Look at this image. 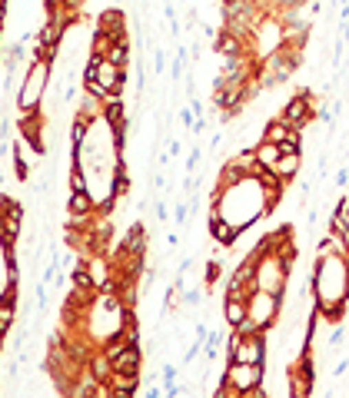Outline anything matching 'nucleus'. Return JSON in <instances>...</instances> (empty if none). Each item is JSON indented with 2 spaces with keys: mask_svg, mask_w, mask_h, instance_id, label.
Masks as SVG:
<instances>
[{
  "mask_svg": "<svg viewBox=\"0 0 349 398\" xmlns=\"http://www.w3.org/2000/svg\"><path fill=\"white\" fill-rule=\"evenodd\" d=\"M223 382L226 388H220V395H246L263 385V362H226Z\"/></svg>",
  "mask_w": 349,
  "mask_h": 398,
  "instance_id": "obj_1",
  "label": "nucleus"
},
{
  "mask_svg": "<svg viewBox=\"0 0 349 398\" xmlns=\"http://www.w3.org/2000/svg\"><path fill=\"white\" fill-rule=\"evenodd\" d=\"M47 80H50V60L34 57L30 70H27V80H23V87H20V96H17L20 113H34L40 107V96H43Z\"/></svg>",
  "mask_w": 349,
  "mask_h": 398,
  "instance_id": "obj_2",
  "label": "nucleus"
},
{
  "mask_svg": "<svg viewBox=\"0 0 349 398\" xmlns=\"http://www.w3.org/2000/svg\"><path fill=\"white\" fill-rule=\"evenodd\" d=\"M266 359V335L253 332L243 335L240 329L230 332V345H226V362H263Z\"/></svg>",
  "mask_w": 349,
  "mask_h": 398,
  "instance_id": "obj_3",
  "label": "nucleus"
},
{
  "mask_svg": "<svg viewBox=\"0 0 349 398\" xmlns=\"http://www.w3.org/2000/svg\"><path fill=\"white\" fill-rule=\"evenodd\" d=\"M286 265L279 263V252L276 256H256V289L273 292V296H283L286 292Z\"/></svg>",
  "mask_w": 349,
  "mask_h": 398,
  "instance_id": "obj_4",
  "label": "nucleus"
},
{
  "mask_svg": "<svg viewBox=\"0 0 349 398\" xmlns=\"http://www.w3.org/2000/svg\"><path fill=\"white\" fill-rule=\"evenodd\" d=\"M283 302V296H273V292H263V289H256L250 296V319L263 332H270L273 322H276V309Z\"/></svg>",
  "mask_w": 349,
  "mask_h": 398,
  "instance_id": "obj_5",
  "label": "nucleus"
},
{
  "mask_svg": "<svg viewBox=\"0 0 349 398\" xmlns=\"http://www.w3.org/2000/svg\"><path fill=\"white\" fill-rule=\"evenodd\" d=\"M313 116H316L313 93H306V90H303V93H296L290 103H286V110H283V116H279V120H283L286 126H293V130H303Z\"/></svg>",
  "mask_w": 349,
  "mask_h": 398,
  "instance_id": "obj_6",
  "label": "nucleus"
},
{
  "mask_svg": "<svg viewBox=\"0 0 349 398\" xmlns=\"http://www.w3.org/2000/svg\"><path fill=\"white\" fill-rule=\"evenodd\" d=\"M140 365H143V355H140V345H127L120 355L114 359V375H140Z\"/></svg>",
  "mask_w": 349,
  "mask_h": 398,
  "instance_id": "obj_7",
  "label": "nucleus"
},
{
  "mask_svg": "<svg viewBox=\"0 0 349 398\" xmlns=\"http://www.w3.org/2000/svg\"><path fill=\"white\" fill-rule=\"evenodd\" d=\"M223 319H226L230 329H236L240 322H246V319H250V299L226 296V302H223Z\"/></svg>",
  "mask_w": 349,
  "mask_h": 398,
  "instance_id": "obj_8",
  "label": "nucleus"
},
{
  "mask_svg": "<svg viewBox=\"0 0 349 398\" xmlns=\"http://www.w3.org/2000/svg\"><path fill=\"white\" fill-rule=\"evenodd\" d=\"M299 133L303 130H293V126H286L283 120H270L266 130H263V140H266V143H276V146H283L286 140H299Z\"/></svg>",
  "mask_w": 349,
  "mask_h": 398,
  "instance_id": "obj_9",
  "label": "nucleus"
},
{
  "mask_svg": "<svg viewBox=\"0 0 349 398\" xmlns=\"http://www.w3.org/2000/svg\"><path fill=\"white\" fill-rule=\"evenodd\" d=\"M256 159H260V166L266 173H276V166H279V159H283V146H276V143H260L256 146Z\"/></svg>",
  "mask_w": 349,
  "mask_h": 398,
  "instance_id": "obj_10",
  "label": "nucleus"
},
{
  "mask_svg": "<svg viewBox=\"0 0 349 398\" xmlns=\"http://www.w3.org/2000/svg\"><path fill=\"white\" fill-rule=\"evenodd\" d=\"M87 368H90L100 382L114 379V359H110L107 352H94V355H90V362H87Z\"/></svg>",
  "mask_w": 349,
  "mask_h": 398,
  "instance_id": "obj_11",
  "label": "nucleus"
},
{
  "mask_svg": "<svg viewBox=\"0 0 349 398\" xmlns=\"http://www.w3.org/2000/svg\"><path fill=\"white\" fill-rule=\"evenodd\" d=\"M67 209H70V216H90V212L97 209V199H94L90 192H70Z\"/></svg>",
  "mask_w": 349,
  "mask_h": 398,
  "instance_id": "obj_12",
  "label": "nucleus"
},
{
  "mask_svg": "<svg viewBox=\"0 0 349 398\" xmlns=\"http://www.w3.org/2000/svg\"><path fill=\"white\" fill-rule=\"evenodd\" d=\"M136 379H140V375H120V372H116L114 379H110V385H114V388H110V392H114V398L136 395Z\"/></svg>",
  "mask_w": 349,
  "mask_h": 398,
  "instance_id": "obj_13",
  "label": "nucleus"
},
{
  "mask_svg": "<svg viewBox=\"0 0 349 398\" xmlns=\"http://www.w3.org/2000/svg\"><path fill=\"white\" fill-rule=\"evenodd\" d=\"M296 173H299V153H283V159H279V166H276V176H279L283 183H290Z\"/></svg>",
  "mask_w": 349,
  "mask_h": 398,
  "instance_id": "obj_14",
  "label": "nucleus"
},
{
  "mask_svg": "<svg viewBox=\"0 0 349 398\" xmlns=\"http://www.w3.org/2000/svg\"><path fill=\"white\" fill-rule=\"evenodd\" d=\"M107 60H114L116 67H127V63H130V43H114Z\"/></svg>",
  "mask_w": 349,
  "mask_h": 398,
  "instance_id": "obj_15",
  "label": "nucleus"
},
{
  "mask_svg": "<svg viewBox=\"0 0 349 398\" xmlns=\"http://www.w3.org/2000/svg\"><path fill=\"white\" fill-rule=\"evenodd\" d=\"M74 285H83V289H97V279H94V272H90L87 265H77V269H74Z\"/></svg>",
  "mask_w": 349,
  "mask_h": 398,
  "instance_id": "obj_16",
  "label": "nucleus"
},
{
  "mask_svg": "<svg viewBox=\"0 0 349 398\" xmlns=\"http://www.w3.org/2000/svg\"><path fill=\"white\" fill-rule=\"evenodd\" d=\"M10 325H14V302L0 305V335H10Z\"/></svg>",
  "mask_w": 349,
  "mask_h": 398,
  "instance_id": "obj_17",
  "label": "nucleus"
},
{
  "mask_svg": "<svg viewBox=\"0 0 349 398\" xmlns=\"http://www.w3.org/2000/svg\"><path fill=\"white\" fill-rule=\"evenodd\" d=\"M273 3H276V7H279V10H283V7H303V3H306V0H273Z\"/></svg>",
  "mask_w": 349,
  "mask_h": 398,
  "instance_id": "obj_18",
  "label": "nucleus"
},
{
  "mask_svg": "<svg viewBox=\"0 0 349 398\" xmlns=\"http://www.w3.org/2000/svg\"><path fill=\"white\" fill-rule=\"evenodd\" d=\"M43 3H47L50 14H54V10H63V0H43Z\"/></svg>",
  "mask_w": 349,
  "mask_h": 398,
  "instance_id": "obj_19",
  "label": "nucleus"
},
{
  "mask_svg": "<svg viewBox=\"0 0 349 398\" xmlns=\"http://www.w3.org/2000/svg\"><path fill=\"white\" fill-rule=\"evenodd\" d=\"M346 179H349V170H339V173H336V183H339V186H343Z\"/></svg>",
  "mask_w": 349,
  "mask_h": 398,
  "instance_id": "obj_20",
  "label": "nucleus"
}]
</instances>
